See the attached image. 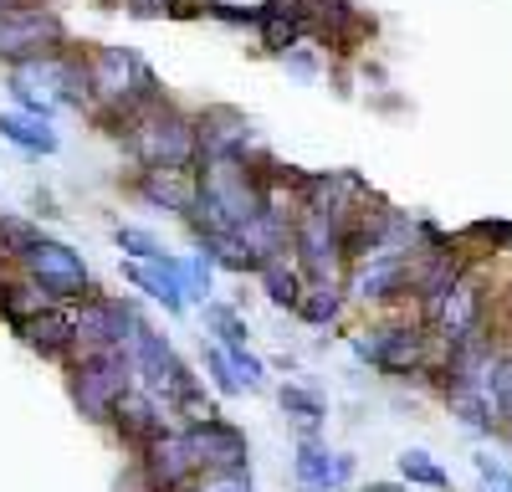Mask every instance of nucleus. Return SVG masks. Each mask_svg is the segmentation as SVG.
Segmentation results:
<instances>
[{"label":"nucleus","instance_id":"35","mask_svg":"<svg viewBox=\"0 0 512 492\" xmlns=\"http://www.w3.org/2000/svg\"><path fill=\"white\" fill-rule=\"evenodd\" d=\"M477 472H482V482H487L492 492H507V487H512V472H507L497 457H477Z\"/></svg>","mask_w":512,"mask_h":492},{"label":"nucleus","instance_id":"20","mask_svg":"<svg viewBox=\"0 0 512 492\" xmlns=\"http://www.w3.org/2000/svg\"><path fill=\"white\" fill-rule=\"evenodd\" d=\"M52 298L47 293H41V287L16 267V272H6V277H0V323H6L11 328V334H16V328L31 318V313H41V308H47Z\"/></svg>","mask_w":512,"mask_h":492},{"label":"nucleus","instance_id":"29","mask_svg":"<svg viewBox=\"0 0 512 492\" xmlns=\"http://www.w3.org/2000/svg\"><path fill=\"white\" fill-rule=\"evenodd\" d=\"M210 277H216V262L205 252H190L185 257V303H205L210 298Z\"/></svg>","mask_w":512,"mask_h":492},{"label":"nucleus","instance_id":"18","mask_svg":"<svg viewBox=\"0 0 512 492\" xmlns=\"http://www.w3.org/2000/svg\"><path fill=\"white\" fill-rule=\"evenodd\" d=\"M128 190L144 205H154V211H169L180 221L195 211V170H139L128 180Z\"/></svg>","mask_w":512,"mask_h":492},{"label":"nucleus","instance_id":"25","mask_svg":"<svg viewBox=\"0 0 512 492\" xmlns=\"http://www.w3.org/2000/svg\"><path fill=\"white\" fill-rule=\"evenodd\" d=\"M205 334H216V344H221V349H241V344L251 339V328H246L241 308L205 298Z\"/></svg>","mask_w":512,"mask_h":492},{"label":"nucleus","instance_id":"17","mask_svg":"<svg viewBox=\"0 0 512 492\" xmlns=\"http://www.w3.org/2000/svg\"><path fill=\"white\" fill-rule=\"evenodd\" d=\"M164 400H154L144 385H128L123 395H118V405H113V416H108V426L118 431V441L128 446V451H139L159 426H164Z\"/></svg>","mask_w":512,"mask_h":492},{"label":"nucleus","instance_id":"10","mask_svg":"<svg viewBox=\"0 0 512 492\" xmlns=\"http://www.w3.org/2000/svg\"><path fill=\"white\" fill-rule=\"evenodd\" d=\"M190 446H195V462L205 482H251V441L241 426H231L226 416H210L185 426Z\"/></svg>","mask_w":512,"mask_h":492},{"label":"nucleus","instance_id":"42","mask_svg":"<svg viewBox=\"0 0 512 492\" xmlns=\"http://www.w3.org/2000/svg\"><path fill=\"white\" fill-rule=\"evenodd\" d=\"M446 492H451V487H446Z\"/></svg>","mask_w":512,"mask_h":492},{"label":"nucleus","instance_id":"11","mask_svg":"<svg viewBox=\"0 0 512 492\" xmlns=\"http://www.w3.org/2000/svg\"><path fill=\"white\" fill-rule=\"evenodd\" d=\"M72 47L67 36V21L36 0V6H16V11H0V62H26V57H41V52H62Z\"/></svg>","mask_w":512,"mask_h":492},{"label":"nucleus","instance_id":"23","mask_svg":"<svg viewBox=\"0 0 512 492\" xmlns=\"http://www.w3.org/2000/svg\"><path fill=\"white\" fill-rule=\"evenodd\" d=\"M277 405H282V416H292L297 426H303V436H318V426H323V416H328L323 395L308 390V385H282V390H277Z\"/></svg>","mask_w":512,"mask_h":492},{"label":"nucleus","instance_id":"8","mask_svg":"<svg viewBox=\"0 0 512 492\" xmlns=\"http://www.w3.org/2000/svg\"><path fill=\"white\" fill-rule=\"evenodd\" d=\"M292 262L308 282H344L349 257H344V226L318 211L292 216Z\"/></svg>","mask_w":512,"mask_h":492},{"label":"nucleus","instance_id":"37","mask_svg":"<svg viewBox=\"0 0 512 492\" xmlns=\"http://www.w3.org/2000/svg\"><path fill=\"white\" fill-rule=\"evenodd\" d=\"M359 492H405V482H369V487H359Z\"/></svg>","mask_w":512,"mask_h":492},{"label":"nucleus","instance_id":"7","mask_svg":"<svg viewBox=\"0 0 512 492\" xmlns=\"http://www.w3.org/2000/svg\"><path fill=\"white\" fill-rule=\"evenodd\" d=\"M21 272H26L52 303H82V298L98 293V282H93L88 262H82V252H72V246L57 241V236H36V241L26 246V257H21Z\"/></svg>","mask_w":512,"mask_h":492},{"label":"nucleus","instance_id":"2","mask_svg":"<svg viewBox=\"0 0 512 492\" xmlns=\"http://www.w3.org/2000/svg\"><path fill=\"white\" fill-rule=\"evenodd\" d=\"M82 67H88V82H93V108H123L128 123H134L144 108H154L164 98L154 67L134 52V47H88L82 52Z\"/></svg>","mask_w":512,"mask_h":492},{"label":"nucleus","instance_id":"4","mask_svg":"<svg viewBox=\"0 0 512 492\" xmlns=\"http://www.w3.org/2000/svg\"><path fill=\"white\" fill-rule=\"evenodd\" d=\"M123 354H128V364H134V385H144L154 400H164V405H175V400H185L200 380L190 375V364L175 354V344H169L159 328L139 313L134 323H128V339H123Z\"/></svg>","mask_w":512,"mask_h":492},{"label":"nucleus","instance_id":"5","mask_svg":"<svg viewBox=\"0 0 512 492\" xmlns=\"http://www.w3.org/2000/svg\"><path fill=\"white\" fill-rule=\"evenodd\" d=\"M431 344L436 334L425 323H384V328H369V334H354V354L390 380L431 375Z\"/></svg>","mask_w":512,"mask_h":492},{"label":"nucleus","instance_id":"1","mask_svg":"<svg viewBox=\"0 0 512 492\" xmlns=\"http://www.w3.org/2000/svg\"><path fill=\"white\" fill-rule=\"evenodd\" d=\"M123 149L134 154L139 170H195V164H200L195 113H185L169 98H159L154 108H144L134 123H128Z\"/></svg>","mask_w":512,"mask_h":492},{"label":"nucleus","instance_id":"15","mask_svg":"<svg viewBox=\"0 0 512 492\" xmlns=\"http://www.w3.org/2000/svg\"><path fill=\"white\" fill-rule=\"evenodd\" d=\"M16 339L47 364H67L77 354V303H47L16 328Z\"/></svg>","mask_w":512,"mask_h":492},{"label":"nucleus","instance_id":"24","mask_svg":"<svg viewBox=\"0 0 512 492\" xmlns=\"http://www.w3.org/2000/svg\"><path fill=\"white\" fill-rule=\"evenodd\" d=\"M400 482H405V487H420V492H446V487H451L446 467H441L425 446L400 451Z\"/></svg>","mask_w":512,"mask_h":492},{"label":"nucleus","instance_id":"19","mask_svg":"<svg viewBox=\"0 0 512 492\" xmlns=\"http://www.w3.org/2000/svg\"><path fill=\"white\" fill-rule=\"evenodd\" d=\"M251 277H256V287H262V298H267L272 308H287V313H297V303H303V287H308V277L297 272V262H292V257H267V262L256 267Z\"/></svg>","mask_w":512,"mask_h":492},{"label":"nucleus","instance_id":"14","mask_svg":"<svg viewBox=\"0 0 512 492\" xmlns=\"http://www.w3.org/2000/svg\"><path fill=\"white\" fill-rule=\"evenodd\" d=\"M410 257L415 252H374V257L354 262V272L344 277L349 298H359V303H400V298H410Z\"/></svg>","mask_w":512,"mask_h":492},{"label":"nucleus","instance_id":"33","mask_svg":"<svg viewBox=\"0 0 512 492\" xmlns=\"http://www.w3.org/2000/svg\"><path fill=\"white\" fill-rule=\"evenodd\" d=\"M282 67H287L292 77H303V82H313V77L323 72V67H318V52H313V47H303V41L282 52Z\"/></svg>","mask_w":512,"mask_h":492},{"label":"nucleus","instance_id":"28","mask_svg":"<svg viewBox=\"0 0 512 492\" xmlns=\"http://www.w3.org/2000/svg\"><path fill=\"white\" fill-rule=\"evenodd\" d=\"M205 375H210V385H216V395H246L241 390V380H236V369H231V354L221 349V344H210L205 349Z\"/></svg>","mask_w":512,"mask_h":492},{"label":"nucleus","instance_id":"21","mask_svg":"<svg viewBox=\"0 0 512 492\" xmlns=\"http://www.w3.org/2000/svg\"><path fill=\"white\" fill-rule=\"evenodd\" d=\"M344 303H349V287L344 282H308L303 287V303H297V318L313 323V328H333L344 318Z\"/></svg>","mask_w":512,"mask_h":492},{"label":"nucleus","instance_id":"6","mask_svg":"<svg viewBox=\"0 0 512 492\" xmlns=\"http://www.w3.org/2000/svg\"><path fill=\"white\" fill-rule=\"evenodd\" d=\"M21 88L52 98L57 108H77V113H93V82H88V67H82V52L77 47H62V52H41V57H26L6 72Z\"/></svg>","mask_w":512,"mask_h":492},{"label":"nucleus","instance_id":"31","mask_svg":"<svg viewBox=\"0 0 512 492\" xmlns=\"http://www.w3.org/2000/svg\"><path fill=\"white\" fill-rule=\"evenodd\" d=\"M231 354V369H236V380H241V390H262L267 385V364L262 359H256L246 344L241 349H226Z\"/></svg>","mask_w":512,"mask_h":492},{"label":"nucleus","instance_id":"34","mask_svg":"<svg viewBox=\"0 0 512 492\" xmlns=\"http://www.w3.org/2000/svg\"><path fill=\"white\" fill-rule=\"evenodd\" d=\"M466 241H502V246H512V226L507 221H477V226H466Z\"/></svg>","mask_w":512,"mask_h":492},{"label":"nucleus","instance_id":"9","mask_svg":"<svg viewBox=\"0 0 512 492\" xmlns=\"http://www.w3.org/2000/svg\"><path fill=\"white\" fill-rule=\"evenodd\" d=\"M134 467H139V477H144V492H180V487H190V482L200 477L195 446H190V436H185L180 421H175V426L164 421V426L134 451Z\"/></svg>","mask_w":512,"mask_h":492},{"label":"nucleus","instance_id":"30","mask_svg":"<svg viewBox=\"0 0 512 492\" xmlns=\"http://www.w3.org/2000/svg\"><path fill=\"white\" fill-rule=\"evenodd\" d=\"M200 16L221 21V26H251V31H256V21H262V6H236V0H205Z\"/></svg>","mask_w":512,"mask_h":492},{"label":"nucleus","instance_id":"32","mask_svg":"<svg viewBox=\"0 0 512 492\" xmlns=\"http://www.w3.org/2000/svg\"><path fill=\"white\" fill-rule=\"evenodd\" d=\"M6 88H11V98H16L21 113H31V118H41V123H52V118H57V103H52V98H41V93L21 88V82H11V77H6Z\"/></svg>","mask_w":512,"mask_h":492},{"label":"nucleus","instance_id":"26","mask_svg":"<svg viewBox=\"0 0 512 492\" xmlns=\"http://www.w3.org/2000/svg\"><path fill=\"white\" fill-rule=\"evenodd\" d=\"M41 231L31 226V221H21V216H6L0 211V262H11V267H21V257H26V246L36 241Z\"/></svg>","mask_w":512,"mask_h":492},{"label":"nucleus","instance_id":"36","mask_svg":"<svg viewBox=\"0 0 512 492\" xmlns=\"http://www.w3.org/2000/svg\"><path fill=\"white\" fill-rule=\"evenodd\" d=\"M210 492H251V482H210Z\"/></svg>","mask_w":512,"mask_h":492},{"label":"nucleus","instance_id":"27","mask_svg":"<svg viewBox=\"0 0 512 492\" xmlns=\"http://www.w3.org/2000/svg\"><path fill=\"white\" fill-rule=\"evenodd\" d=\"M113 241H118V252L128 257V262H154L164 246H159V236L154 231H144V226H118L113 231Z\"/></svg>","mask_w":512,"mask_h":492},{"label":"nucleus","instance_id":"40","mask_svg":"<svg viewBox=\"0 0 512 492\" xmlns=\"http://www.w3.org/2000/svg\"><path fill=\"white\" fill-rule=\"evenodd\" d=\"M98 6H103V11H118V0H98Z\"/></svg>","mask_w":512,"mask_h":492},{"label":"nucleus","instance_id":"16","mask_svg":"<svg viewBox=\"0 0 512 492\" xmlns=\"http://www.w3.org/2000/svg\"><path fill=\"white\" fill-rule=\"evenodd\" d=\"M292 477H297V492H349L354 457L349 451H333L318 436H303L297 441V457H292Z\"/></svg>","mask_w":512,"mask_h":492},{"label":"nucleus","instance_id":"3","mask_svg":"<svg viewBox=\"0 0 512 492\" xmlns=\"http://www.w3.org/2000/svg\"><path fill=\"white\" fill-rule=\"evenodd\" d=\"M134 385V364L123 349H77L67 359V395L82 410V421L108 426L118 395Z\"/></svg>","mask_w":512,"mask_h":492},{"label":"nucleus","instance_id":"38","mask_svg":"<svg viewBox=\"0 0 512 492\" xmlns=\"http://www.w3.org/2000/svg\"><path fill=\"white\" fill-rule=\"evenodd\" d=\"M16 6H36V0H0V11H16Z\"/></svg>","mask_w":512,"mask_h":492},{"label":"nucleus","instance_id":"22","mask_svg":"<svg viewBox=\"0 0 512 492\" xmlns=\"http://www.w3.org/2000/svg\"><path fill=\"white\" fill-rule=\"evenodd\" d=\"M0 139H11L26 154H57L62 139L52 134V123H41L31 113H0Z\"/></svg>","mask_w":512,"mask_h":492},{"label":"nucleus","instance_id":"12","mask_svg":"<svg viewBox=\"0 0 512 492\" xmlns=\"http://www.w3.org/2000/svg\"><path fill=\"white\" fill-rule=\"evenodd\" d=\"M195 129H200V159H251L256 149H262V139H256L251 118L231 103H210L195 113Z\"/></svg>","mask_w":512,"mask_h":492},{"label":"nucleus","instance_id":"39","mask_svg":"<svg viewBox=\"0 0 512 492\" xmlns=\"http://www.w3.org/2000/svg\"><path fill=\"white\" fill-rule=\"evenodd\" d=\"M180 492H205V482H200V477H195V482H190V487H180Z\"/></svg>","mask_w":512,"mask_h":492},{"label":"nucleus","instance_id":"41","mask_svg":"<svg viewBox=\"0 0 512 492\" xmlns=\"http://www.w3.org/2000/svg\"><path fill=\"white\" fill-rule=\"evenodd\" d=\"M507 492H512V487H507Z\"/></svg>","mask_w":512,"mask_h":492},{"label":"nucleus","instance_id":"13","mask_svg":"<svg viewBox=\"0 0 512 492\" xmlns=\"http://www.w3.org/2000/svg\"><path fill=\"white\" fill-rule=\"evenodd\" d=\"M134 318H139L134 298H113V293L82 298L77 303V349H123Z\"/></svg>","mask_w":512,"mask_h":492}]
</instances>
